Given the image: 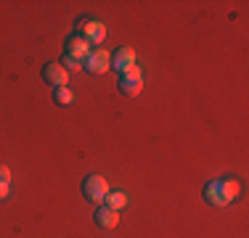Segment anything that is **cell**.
<instances>
[{"mask_svg": "<svg viewBox=\"0 0 249 238\" xmlns=\"http://www.w3.org/2000/svg\"><path fill=\"white\" fill-rule=\"evenodd\" d=\"M106 193H109V186L101 175H88L82 180V196H85L90 204H104Z\"/></svg>", "mask_w": 249, "mask_h": 238, "instance_id": "7a4b0ae2", "label": "cell"}, {"mask_svg": "<svg viewBox=\"0 0 249 238\" xmlns=\"http://www.w3.org/2000/svg\"><path fill=\"white\" fill-rule=\"evenodd\" d=\"M104 204L109 206V209L120 212L122 206H127V193H122V190H109V193H106V199H104Z\"/></svg>", "mask_w": 249, "mask_h": 238, "instance_id": "30bf717a", "label": "cell"}, {"mask_svg": "<svg viewBox=\"0 0 249 238\" xmlns=\"http://www.w3.org/2000/svg\"><path fill=\"white\" fill-rule=\"evenodd\" d=\"M53 101H56L58 106H69L74 101V93L69 90V87H56V90H53Z\"/></svg>", "mask_w": 249, "mask_h": 238, "instance_id": "8fae6325", "label": "cell"}, {"mask_svg": "<svg viewBox=\"0 0 249 238\" xmlns=\"http://www.w3.org/2000/svg\"><path fill=\"white\" fill-rule=\"evenodd\" d=\"M0 183H11V170L5 164H0Z\"/></svg>", "mask_w": 249, "mask_h": 238, "instance_id": "7c38bea8", "label": "cell"}, {"mask_svg": "<svg viewBox=\"0 0 249 238\" xmlns=\"http://www.w3.org/2000/svg\"><path fill=\"white\" fill-rule=\"evenodd\" d=\"M8 196V183H0V199H5Z\"/></svg>", "mask_w": 249, "mask_h": 238, "instance_id": "4fadbf2b", "label": "cell"}, {"mask_svg": "<svg viewBox=\"0 0 249 238\" xmlns=\"http://www.w3.org/2000/svg\"><path fill=\"white\" fill-rule=\"evenodd\" d=\"M96 225L101 230H114L117 225H120V212L109 209L106 204H101L96 209Z\"/></svg>", "mask_w": 249, "mask_h": 238, "instance_id": "9c48e42d", "label": "cell"}, {"mask_svg": "<svg viewBox=\"0 0 249 238\" xmlns=\"http://www.w3.org/2000/svg\"><path fill=\"white\" fill-rule=\"evenodd\" d=\"M90 74H104V71L111 69V56L104 51V48H93L90 53H88L85 64H82Z\"/></svg>", "mask_w": 249, "mask_h": 238, "instance_id": "5b68a950", "label": "cell"}, {"mask_svg": "<svg viewBox=\"0 0 249 238\" xmlns=\"http://www.w3.org/2000/svg\"><path fill=\"white\" fill-rule=\"evenodd\" d=\"M93 48H90V43H88L82 34H69L67 37V43H64V53L67 56H72V58H77V61H82L85 64V58H88V53H90Z\"/></svg>", "mask_w": 249, "mask_h": 238, "instance_id": "8992f818", "label": "cell"}, {"mask_svg": "<svg viewBox=\"0 0 249 238\" xmlns=\"http://www.w3.org/2000/svg\"><path fill=\"white\" fill-rule=\"evenodd\" d=\"M77 34H82L90 45H101L106 37V27L98 19H80L77 21Z\"/></svg>", "mask_w": 249, "mask_h": 238, "instance_id": "3957f363", "label": "cell"}, {"mask_svg": "<svg viewBox=\"0 0 249 238\" xmlns=\"http://www.w3.org/2000/svg\"><path fill=\"white\" fill-rule=\"evenodd\" d=\"M239 196V180L236 177H217L204 186V199L212 206H228Z\"/></svg>", "mask_w": 249, "mask_h": 238, "instance_id": "6da1fadb", "label": "cell"}, {"mask_svg": "<svg viewBox=\"0 0 249 238\" xmlns=\"http://www.w3.org/2000/svg\"><path fill=\"white\" fill-rule=\"evenodd\" d=\"M133 67H135V53H133V48H120V51L111 56V69L120 71V74H124V71L133 69Z\"/></svg>", "mask_w": 249, "mask_h": 238, "instance_id": "ba28073f", "label": "cell"}, {"mask_svg": "<svg viewBox=\"0 0 249 238\" xmlns=\"http://www.w3.org/2000/svg\"><path fill=\"white\" fill-rule=\"evenodd\" d=\"M143 90V74H141L138 67L127 69L124 74H120V93L127 95V98H133V95H138Z\"/></svg>", "mask_w": 249, "mask_h": 238, "instance_id": "277c9868", "label": "cell"}, {"mask_svg": "<svg viewBox=\"0 0 249 238\" xmlns=\"http://www.w3.org/2000/svg\"><path fill=\"white\" fill-rule=\"evenodd\" d=\"M43 82H45V85H51V87H67V82H69V71L64 69L58 61L45 64V67H43Z\"/></svg>", "mask_w": 249, "mask_h": 238, "instance_id": "52a82bcc", "label": "cell"}]
</instances>
